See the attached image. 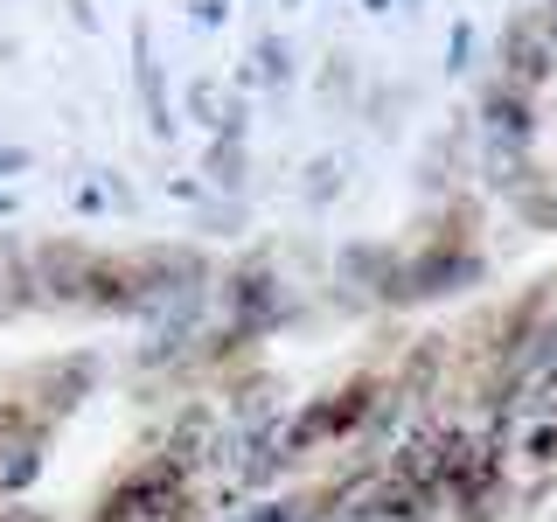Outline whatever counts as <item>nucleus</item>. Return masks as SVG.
<instances>
[{
	"instance_id": "6",
	"label": "nucleus",
	"mask_w": 557,
	"mask_h": 522,
	"mask_svg": "<svg viewBox=\"0 0 557 522\" xmlns=\"http://www.w3.org/2000/svg\"><path fill=\"white\" fill-rule=\"evenodd\" d=\"M133 49H139V98H147V112H153V133H174L168 98H161V63H153V28L147 22L133 28Z\"/></svg>"
},
{
	"instance_id": "16",
	"label": "nucleus",
	"mask_w": 557,
	"mask_h": 522,
	"mask_svg": "<svg viewBox=\"0 0 557 522\" xmlns=\"http://www.w3.org/2000/svg\"><path fill=\"white\" fill-rule=\"evenodd\" d=\"M8 522H57V515H42V509H14Z\"/></svg>"
},
{
	"instance_id": "12",
	"label": "nucleus",
	"mask_w": 557,
	"mask_h": 522,
	"mask_svg": "<svg viewBox=\"0 0 557 522\" xmlns=\"http://www.w3.org/2000/svg\"><path fill=\"white\" fill-rule=\"evenodd\" d=\"M258 63H265V77L278 84V77H286V42H278V35H265V42H258Z\"/></svg>"
},
{
	"instance_id": "11",
	"label": "nucleus",
	"mask_w": 557,
	"mask_h": 522,
	"mask_svg": "<svg viewBox=\"0 0 557 522\" xmlns=\"http://www.w3.org/2000/svg\"><path fill=\"white\" fill-rule=\"evenodd\" d=\"M244 522H300V501H286V495H278V501H258Z\"/></svg>"
},
{
	"instance_id": "17",
	"label": "nucleus",
	"mask_w": 557,
	"mask_h": 522,
	"mask_svg": "<svg viewBox=\"0 0 557 522\" xmlns=\"http://www.w3.org/2000/svg\"><path fill=\"white\" fill-rule=\"evenodd\" d=\"M362 8H370V14H383V8H391V0H362Z\"/></svg>"
},
{
	"instance_id": "15",
	"label": "nucleus",
	"mask_w": 557,
	"mask_h": 522,
	"mask_svg": "<svg viewBox=\"0 0 557 522\" xmlns=\"http://www.w3.org/2000/svg\"><path fill=\"white\" fill-rule=\"evenodd\" d=\"M8 272H14V244L0 237V286H8Z\"/></svg>"
},
{
	"instance_id": "7",
	"label": "nucleus",
	"mask_w": 557,
	"mask_h": 522,
	"mask_svg": "<svg viewBox=\"0 0 557 522\" xmlns=\"http://www.w3.org/2000/svg\"><path fill=\"white\" fill-rule=\"evenodd\" d=\"M516 216L530 223V231H557V196H550V182H544V174H536V182L516 196Z\"/></svg>"
},
{
	"instance_id": "5",
	"label": "nucleus",
	"mask_w": 557,
	"mask_h": 522,
	"mask_svg": "<svg viewBox=\"0 0 557 522\" xmlns=\"http://www.w3.org/2000/svg\"><path fill=\"white\" fill-rule=\"evenodd\" d=\"M376 411V376H356L342 383V390H327V425H335V439H348L356 425H370Z\"/></svg>"
},
{
	"instance_id": "10",
	"label": "nucleus",
	"mask_w": 557,
	"mask_h": 522,
	"mask_svg": "<svg viewBox=\"0 0 557 522\" xmlns=\"http://www.w3.org/2000/svg\"><path fill=\"white\" fill-rule=\"evenodd\" d=\"M335 188H342V161H327V153H321V161L307 167V202H327Z\"/></svg>"
},
{
	"instance_id": "4",
	"label": "nucleus",
	"mask_w": 557,
	"mask_h": 522,
	"mask_svg": "<svg viewBox=\"0 0 557 522\" xmlns=\"http://www.w3.org/2000/svg\"><path fill=\"white\" fill-rule=\"evenodd\" d=\"M342 522H432V495H418V487L391 481V487H376V495H362Z\"/></svg>"
},
{
	"instance_id": "18",
	"label": "nucleus",
	"mask_w": 557,
	"mask_h": 522,
	"mask_svg": "<svg viewBox=\"0 0 557 522\" xmlns=\"http://www.w3.org/2000/svg\"><path fill=\"white\" fill-rule=\"evenodd\" d=\"M286 8H300V0H286Z\"/></svg>"
},
{
	"instance_id": "14",
	"label": "nucleus",
	"mask_w": 557,
	"mask_h": 522,
	"mask_svg": "<svg viewBox=\"0 0 557 522\" xmlns=\"http://www.w3.org/2000/svg\"><path fill=\"white\" fill-rule=\"evenodd\" d=\"M536 35L557 49V0H544V8H536Z\"/></svg>"
},
{
	"instance_id": "8",
	"label": "nucleus",
	"mask_w": 557,
	"mask_h": 522,
	"mask_svg": "<svg viewBox=\"0 0 557 522\" xmlns=\"http://www.w3.org/2000/svg\"><path fill=\"white\" fill-rule=\"evenodd\" d=\"M209 182H216V188H237L244 182V147L216 139V147H209Z\"/></svg>"
},
{
	"instance_id": "9",
	"label": "nucleus",
	"mask_w": 557,
	"mask_h": 522,
	"mask_svg": "<svg viewBox=\"0 0 557 522\" xmlns=\"http://www.w3.org/2000/svg\"><path fill=\"white\" fill-rule=\"evenodd\" d=\"M522 460H530V467H550L557 460V418H544V425L522 432Z\"/></svg>"
},
{
	"instance_id": "3",
	"label": "nucleus",
	"mask_w": 557,
	"mask_h": 522,
	"mask_svg": "<svg viewBox=\"0 0 557 522\" xmlns=\"http://www.w3.org/2000/svg\"><path fill=\"white\" fill-rule=\"evenodd\" d=\"M278 313H286V293H278V278L265 265H251V272L231 278V321H237V335H258V327H272Z\"/></svg>"
},
{
	"instance_id": "1",
	"label": "nucleus",
	"mask_w": 557,
	"mask_h": 522,
	"mask_svg": "<svg viewBox=\"0 0 557 522\" xmlns=\"http://www.w3.org/2000/svg\"><path fill=\"white\" fill-rule=\"evenodd\" d=\"M495 77L502 84H516V91H544V84H550V70H557V49L544 42V35H536V14H516V22L509 28H502V49H495Z\"/></svg>"
},
{
	"instance_id": "13",
	"label": "nucleus",
	"mask_w": 557,
	"mask_h": 522,
	"mask_svg": "<svg viewBox=\"0 0 557 522\" xmlns=\"http://www.w3.org/2000/svg\"><path fill=\"white\" fill-rule=\"evenodd\" d=\"M446 57H453V70H467V57H474V28H453V42H446Z\"/></svg>"
},
{
	"instance_id": "2",
	"label": "nucleus",
	"mask_w": 557,
	"mask_h": 522,
	"mask_svg": "<svg viewBox=\"0 0 557 522\" xmlns=\"http://www.w3.org/2000/svg\"><path fill=\"white\" fill-rule=\"evenodd\" d=\"M481 126H487V147H530L536 139V98L495 77L481 91Z\"/></svg>"
}]
</instances>
